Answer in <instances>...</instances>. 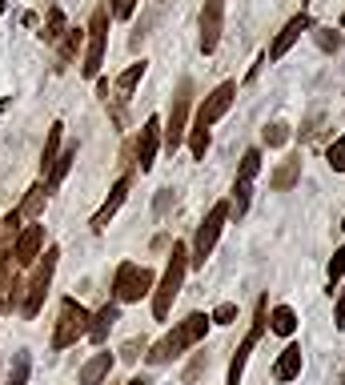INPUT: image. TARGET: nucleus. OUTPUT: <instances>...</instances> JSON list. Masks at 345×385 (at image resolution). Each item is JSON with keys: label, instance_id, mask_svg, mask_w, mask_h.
I'll use <instances>...</instances> for the list:
<instances>
[{"label": "nucleus", "instance_id": "obj_1", "mask_svg": "<svg viewBox=\"0 0 345 385\" xmlns=\"http://www.w3.org/2000/svg\"><path fill=\"white\" fill-rule=\"evenodd\" d=\"M209 325H213V321L205 317V313H189L185 321H177V325H173V329H169V333H164L161 341H157V345L145 353L148 365H164V361H173V357H177L181 349L197 345L201 337H205V329H209Z\"/></svg>", "mask_w": 345, "mask_h": 385}, {"label": "nucleus", "instance_id": "obj_2", "mask_svg": "<svg viewBox=\"0 0 345 385\" xmlns=\"http://www.w3.org/2000/svg\"><path fill=\"white\" fill-rule=\"evenodd\" d=\"M185 269H189V249L177 241V245H173V257H169V269H164V277H161V285L153 289V317L157 321L169 317V309H173L177 293H181Z\"/></svg>", "mask_w": 345, "mask_h": 385}, {"label": "nucleus", "instance_id": "obj_3", "mask_svg": "<svg viewBox=\"0 0 345 385\" xmlns=\"http://www.w3.org/2000/svg\"><path fill=\"white\" fill-rule=\"evenodd\" d=\"M56 257H61V249H56V245H49V249H45V261L36 257L33 281H29V289H24V297H20V313H24V317H36V313H40V305H45L49 285H52V273H56Z\"/></svg>", "mask_w": 345, "mask_h": 385}, {"label": "nucleus", "instance_id": "obj_4", "mask_svg": "<svg viewBox=\"0 0 345 385\" xmlns=\"http://www.w3.org/2000/svg\"><path fill=\"white\" fill-rule=\"evenodd\" d=\"M89 321H93V313H89L77 297H65V301H61L56 329H52V349H68V345H77V341L89 333Z\"/></svg>", "mask_w": 345, "mask_h": 385}, {"label": "nucleus", "instance_id": "obj_5", "mask_svg": "<svg viewBox=\"0 0 345 385\" xmlns=\"http://www.w3.org/2000/svg\"><path fill=\"white\" fill-rule=\"evenodd\" d=\"M145 293H153V273L145 265H137V261L116 265V277H113V301L116 305H132V301H141Z\"/></svg>", "mask_w": 345, "mask_h": 385}, {"label": "nucleus", "instance_id": "obj_6", "mask_svg": "<svg viewBox=\"0 0 345 385\" xmlns=\"http://www.w3.org/2000/svg\"><path fill=\"white\" fill-rule=\"evenodd\" d=\"M225 221H229V201H217L213 209H209V217L197 225V237H193V265H205L209 261V253H213L217 237H221V229H225Z\"/></svg>", "mask_w": 345, "mask_h": 385}, {"label": "nucleus", "instance_id": "obj_7", "mask_svg": "<svg viewBox=\"0 0 345 385\" xmlns=\"http://www.w3.org/2000/svg\"><path fill=\"white\" fill-rule=\"evenodd\" d=\"M105 48H109V4H100L93 13V24H89V56H84V77L93 80L105 64Z\"/></svg>", "mask_w": 345, "mask_h": 385}, {"label": "nucleus", "instance_id": "obj_8", "mask_svg": "<svg viewBox=\"0 0 345 385\" xmlns=\"http://www.w3.org/2000/svg\"><path fill=\"white\" fill-rule=\"evenodd\" d=\"M265 325H269V301H257V317H253V325H249V333H245V341L237 345V353H233V361H229V385H237L241 382V373H245V361H249V353H253V345L261 341V333H265Z\"/></svg>", "mask_w": 345, "mask_h": 385}, {"label": "nucleus", "instance_id": "obj_9", "mask_svg": "<svg viewBox=\"0 0 345 385\" xmlns=\"http://www.w3.org/2000/svg\"><path fill=\"white\" fill-rule=\"evenodd\" d=\"M189 84H181V93L173 96V112H169V125L161 128L164 133V149L169 153H177L181 149V141H185V133H189Z\"/></svg>", "mask_w": 345, "mask_h": 385}, {"label": "nucleus", "instance_id": "obj_10", "mask_svg": "<svg viewBox=\"0 0 345 385\" xmlns=\"http://www.w3.org/2000/svg\"><path fill=\"white\" fill-rule=\"evenodd\" d=\"M233 96H237V84H233V80H225V84H217L213 93L205 96V105L197 109V125H193V128H209V125H217V121H221V116L229 112Z\"/></svg>", "mask_w": 345, "mask_h": 385}, {"label": "nucleus", "instance_id": "obj_11", "mask_svg": "<svg viewBox=\"0 0 345 385\" xmlns=\"http://www.w3.org/2000/svg\"><path fill=\"white\" fill-rule=\"evenodd\" d=\"M221 29H225V0H205V8H201V52L205 56L217 52Z\"/></svg>", "mask_w": 345, "mask_h": 385}, {"label": "nucleus", "instance_id": "obj_12", "mask_svg": "<svg viewBox=\"0 0 345 385\" xmlns=\"http://www.w3.org/2000/svg\"><path fill=\"white\" fill-rule=\"evenodd\" d=\"M40 245H45V225H24L13 241V261L17 265H33L36 257H40Z\"/></svg>", "mask_w": 345, "mask_h": 385}, {"label": "nucleus", "instance_id": "obj_13", "mask_svg": "<svg viewBox=\"0 0 345 385\" xmlns=\"http://www.w3.org/2000/svg\"><path fill=\"white\" fill-rule=\"evenodd\" d=\"M309 29H313V20H309L305 13H297L293 20H289V24L277 32V40L269 45V61H281V56H285V52H289V48L301 40V32H309Z\"/></svg>", "mask_w": 345, "mask_h": 385}, {"label": "nucleus", "instance_id": "obj_14", "mask_svg": "<svg viewBox=\"0 0 345 385\" xmlns=\"http://www.w3.org/2000/svg\"><path fill=\"white\" fill-rule=\"evenodd\" d=\"M125 197H129V176H121V181H116L113 189H109V197H105V205L97 209V213H93V229H97V233H105V229H109V221H113V213L121 205H125Z\"/></svg>", "mask_w": 345, "mask_h": 385}, {"label": "nucleus", "instance_id": "obj_15", "mask_svg": "<svg viewBox=\"0 0 345 385\" xmlns=\"http://www.w3.org/2000/svg\"><path fill=\"white\" fill-rule=\"evenodd\" d=\"M116 321H121V305L116 301H109V305H100L97 313H93V321H89V341H93V345H105V341H109V329H113Z\"/></svg>", "mask_w": 345, "mask_h": 385}, {"label": "nucleus", "instance_id": "obj_16", "mask_svg": "<svg viewBox=\"0 0 345 385\" xmlns=\"http://www.w3.org/2000/svg\"><path fill=\"white\" fill-rule=\"evenodd\" d=\"M157 144H161V121H157V116H148L145 128H141V144H137V165H141V173H148V169H153Z\"/></svg>", "mask_w": 345, "mask_h": 385}, {"label": "nucleus", "instance_id": "obj_17", "mask_svg": "<svg viewBox=\"0 0 345 385\" xmlns=\"http://www.w3.org/2000/svg\"><path fill=\"white\" fill-rule=\"evenodd\" d=\"M109 373H113V353L100 349V353H93V357L81 365V385H100Z\"/></svg>", "mask_w": 345, "mask_h": 385}, {"label": "nucleus", "instance_id": "obj_18", "mask_svg": "<svg viewBox=\"0 0 345 385\" xmlns=\"http://www.w3.org/2000/svg\"><path fill=\"white\" fill-rule=\"evenodd\" d=\"M273 377L277 382H297L301 377V345H285L277 357V365H273Z\"/></svg>", "mask_w": 345, "mask_h": 385}, {"label": "nucleus", "instance_id": "obj_19", "mask_svg": "<svg viewBox=\"0 0 345 385\" xmlns=\"http://www.w3.org/2000/svg\"><path fill=\"white\" fill-rule=\"evenodd\" d=\"M45 201H49V185H33V189L24 192V201H20V217H24V221H36V217L45 213Z\"/></svg>", "mask_w": 345, "mask_h": 385}, {"label": "nucleus", "instance_id": "obj_20", "mask_svg": "<svg viewBox=\"0 0 345 385\" xmlns=\"http://www.w3.org/2000/svg\"><path fill=\"white\" fill-rule=\"evenodd\" d=\"M72 160H77V144H65V149H61V157L52 160V169H49V189H61V181L68 176Z\"/></svg>", "mask_w": 345, "mask_h": 385}, {"label": "nucleus", "instance_id": "obj_21", "mask_svg": "<svg viewBox=\"0 0 345 385\" xmlns=\"http://www.w3.org/2000/svg\"><path fill=\"white\" fill-rule=\"evenodd\" d=\"M297 176H301V157H289L277 173L269 176V185H273L277 192H285V189H293V185H297Z\"/></svg>", "mask_w": 345, "mask_h": 385}, {"label": "nucleus", "instance_id": "obj_22", "mask_svg": "<svg viewBox=\"0 0 345 385\" xmlns=\"http://www.w3.org/2000/svg\"><path fill=\"white\" fill-rule=\"evenodd\" d=\"M269 329L277 337H293V329H297V313L289 309V305H277L273 313H269Z\"/></svg>", "mask_w": 345, "mask_h": 385}, {"label": "nucleus", "instance_id": "obj_23", "mask_svg": "<svg viewBox=\"0 0 345 385\" xmlns=\"http://www.w3.org/2000/svg\"><path fill=\"white\" fill-rule=\"evenodd\" d=\"M81 40H84V32L81 29H72V32H65V36H61V40H56V68H65L68 61H72V56H77V52H81Z\"/></svg>", "mask_w": 345, "mask_h": 385}, {"label": "nucleus", "instance_id": "obj_24", "mask_svg": "<svg viewBox=\"0 0 345 385\" xmlns=\"http://www.w3.org/2000/svg\"><path fill=\"white\" fill-rule=\"evenodd\" d=\"M61 137H65V125L56 121V125L49 128V141H45V153H40V169H45V173L52 169V160L61 157Z\"/></svg>", "mask_w": 345, "mask_h": 385}, {"label": "nucleus", "instance_id": "obj_25", "mask_svg": "<svg viewBox=\"0 0 345 385\" xmlns=\"http://www.w3.org/2000/svg\"><path fill=\"white\" fill-rule=\"evenodd\" d=\"M29 369H33V357L20 349L13 353V365H8V377H4V385H29Z\"/></svg>", "mask_w": 345, "mask_h": 385}, {"label": "nucleus", "instance_id": "obj_26", "mask_svg": "<svg viewBox=\"0 0 345 385\" xmlns=\"http://www.w3.org/2000/svg\"><path fill=\"white\" fill-rule=\"evenodd\" d=\"M65 32H68L65 29V13H61V8H49V20H45V29H40V40H45V45H56Z\"/></svg>", "mask_w": 345, "mask_h": 385}, {"label": "nucleus", "instance_id": "obj_27", "mask_svg": "<svg viewBox=\"0 0 345 385\" xmlns=\"http://www.w3.org/2000/svg\"><path fill=\"white\" fill-rule=\"evenodd\" d=\"M261 173V153L257 149H249L245 157H241V169H237V181H245V185H253V176Z\"/></svg>", "mask_w": 345, "mask_h": 385}, {"label": "nucleus", "instance_id": "obj_28", "mask_svg": "<svg viewBox=\"0 0 345 385\" xmlns=\"http://www.w3.org/2000/svg\"><path fill=\"white\" fill-rule=\"evenodd\" d=\"M145 77V61H137V64H129V68H125V73H121V77H116V89H121V93L129 96L132 89H137V80Z\"/></svg>", "mask_w": 345, "mask_h": 385}, {"label": "nucleus", "instance_id": "obj_29", "mask_svg": "<svg viewBox=\"0 0 345 385\" xmlns=\"http://www.w3.org/2000/svg\"><path fill=\"white\" fill-rule=\"evenodd\" d=\"M189 153L197 160H205V153H209V128H189Z\"/></svg>", "mask_w": 345, "mask_h": 385}, {"label": "nucleus", "instance_id": "obj_30", "mask_svg": "<svg viewBox=\"0 0 345 385\" xmlns=\"http://www.w3.org/2000/svg\"><path fill=\"white\" fill-rule=\"evenodd\" d=\"M249 197H253V189H249L245 181H237V185H233V209H237V217H245Z\"/></svg>", "mask_w": 345, "mask_h": 385}, {"label": "nucleus", "instance_id": "obj_31", "mask_svg": "<svg viewBox=\"0 0 345 385\" xmlns=\"http://www.w3.org/2000/svg\"><path fill=\"white\" fill-rule=\"evenodd\" d=\"M345 277V245L333 253V261H329V293H333V285Z\"/></svg>", "mask_w": 345, "mask_h": 385}, {"label": "nucleus", "instance_id": "obj_32", "mask_svg": "<svg viewBox=\"0 0 345 385\" xmlns=\"http://www.w3.org/2000/svg\"><path fill=\"white\" fill-rule=\"evenodd\" d=\"M209 321H213V325H233V321H237V305H233V301L217 305L213 313H209Z\"/></svg>", "mask_w": 345, "mask_h": 385}, {"label": "nucleus", "instance_id": "obj_33", "mask_svg": "<svg viewBox=\"0 0 345 385\" xmlns=\"http://www.w3.org/2000/svg\"><path fill=\"white\" fill-rule=\"evenodd\" d=\"M329 165H333V173H345V137L329 144Z\"/></svg>", "mask_w": 345, "mask_h": 385}, {"label": "nucleus", "instance_id": "obj_34", "mask_svg": "<svg viewBox=\"0 0 345 385\" xmlns=\"http://www.w3.org/2000/svg\"><path fill=\"white\" fill-rule=\"evenodd\" d=\"M289 141V125H269L265 128V144L269 149H277V144H285Z\"/></svg>", "mask_w": 345, "mask_h": 385}, {"label": "nucleus", "instance_id": "obj_35", "mask_svg": "<svg viewBox=\"0 0 345 385\" xmlns=\"http://www.w3.org/2000/svg\"><path fill=\"white\" fill-rule=\"evenodd\" d=\"M317 45H321V48L329 52V48H337V45H342V36H337L333 29H317Z\"/></svg>", "mask_w": 345, "mask_h": 385}, {"label": "nucleus", "instance_id": "obj_36", "mask_svg": "<svg viewBox=\"0 0 345 385\" xmlns=\"http://www.w3.org/2000/svg\"><path fill=\"white\" fill-rule=\"evenodd\" d=\"M209 365V357H205V353H197V357H193V365L185 369V382H197L201 377V369Z\"/></svg>", "mask_w": 345, "mask_h": 385}, {"label": "nucleus", "instance_id": "obj_37", "mask_svg": "<svg viewBox=\"0 0 345 385\" xmlns=\"http://www.w3.org/2000/svg\"><path fill=\"white\" fill-rule=\"evenodd\" d=\"M132 8H137V0H113V16H116V20H129Z\"/></svg>", "mask_w": 345, "mask_h": 385}, {"label": "nucleus", "instance_id": "obj_38", "mask_svg": "<svg viewBox=\"0 0 345 385\" xmlns=\"http://www.w3.org/2000/svg\"><path fill=\"white\" fill-rule=\"evenodd\" d=\"M333 325H337V329H345V289L337 293V309H333Z\"/></svg>", "mask_w": 345, "mask_h": 385}, {"label": "nucleus", "instance_id": "obj_39", "mask_svg": "<svg viewBox=\"0 0 345 385\" xmlns=\"http://www.w3.org/2000/svg\"><path fill=\"white\" fill-rule=\"evenodd\" d=\"M137 349H145V341H137V337H132L129 345H125V353H121V357H125V361H137V357H141Z\"/></svg>", "mask_w": 345, "mask_h": 385}, {"label": "nucleus", "instance_id": "obj_40", "mask_svg": "<svg viewBox=\"0 0 345 385\" xmlns=\"http://www.w3.org/2000/svg\"><path fill=\"white\" fill-rule=\"evenodd\" d=\"M125 385H148L145 377H132V382H125Z\"/></svg>", "mask_w": 345, "mask_h": 385}, {"label": "nucleus", "instance_id": "obj_41", "mask_svg": "<svg viewBox=\"0 0 345 385\" xmlns=\"http://www.w3.org/2000/svg\"><path fill=\"white\" fill-rule=\"evenodd\" d=\"M0 16H4V0H0Z\"/></svg>", "mask_w": 345, "mask_h": 385}, {"label": "nucleus", "instance_id": "obj_42", "mask_svg": "<svg viewBox=\"0 0 345 385\" xmlns=\"http://www.w3.org/2000/svg\"><path fill=\"white\" fill-rule=\"evenodd\" d=\"M342 29H345V13H342Z\"/></svg>", "mask_w": 345, "mask_h": 385}, {"label": "nucleus", "instance_id": "obj_43", "mask_svg": "<svg viewBox=\"0 0 345 385\" xmlns=\"http://www.w3.org/2000/svg\"><path fill=\"white\" fill-rule=\"evenodd\" d=\"M342 229H345V221H342Z\"/></svg>", "mask_w": 345, "mask_h": 385}, {"label": "nucleus", "instance_id": "obj_44", "mask_svg": "<svg viewBox=\"0 0 345 385\" xmlns=\"http://www.w3.org/2000/svg\"><path fill=\"white\" fill-rule=\"evenodd\" d=\"M342 385H345V377H342Z\"/></svg>", "mask_w": 345, "mask_h": 385}]
</instances>
